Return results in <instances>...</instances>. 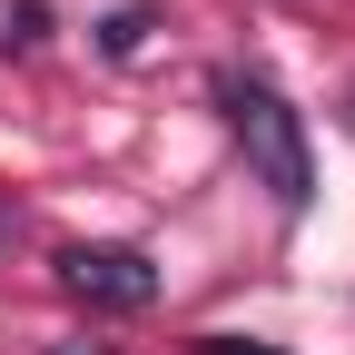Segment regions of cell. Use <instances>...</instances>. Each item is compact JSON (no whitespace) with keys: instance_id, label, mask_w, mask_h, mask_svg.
<instances>
[{"instance_id":"obj_1","label":"cell","mask_w":355,"mask_h":355,"mask_svg":"<svg viewBox=\"0 0 355 355\" xmlns=\"http://www.w3.org/2000/svg\"><path fill=\"white\" fill-rule=\"evenodd\" d=\"M217 109H227V128H237L247 168L266 178V198H277L286 217H306V198H316V148H306V119H296L266 79H247V69L217 79Z\"/></svg>"},{"instance_id":"obj_3","label":"cell","mask_w":355,"mask_h":355,"mask_svg":"<svg viewBox=\"0 0 355 355\" xmlns=\"http://www.w3.org/2000/svg\"><path fill=\"white\" fill-rule=\"evenodd\" d=\"M0 40H10V50H40V40H50V0H10V10H0Z\"/></svg>"},{"instance_id":"obj_5","label":"cell","mask_w":355,"mask_h":355,"mask_svg":"<svg viewBox=\"0 0 355 355\" xmlns=\"http://www.w3.org/2000/svg\"><path fill=\"white\" fill-rule=\"evenodd\" d=\"M188 355H286V345H266V336H198Z\"/></svg>"},{"instance_id":"obj_4","label":"cell","mask_w":355,"mask_h":355,"mask_svg":"<svg viewBox=\"0 0 355 355\" xmlns=\"http://www.w3.org/2000/svg\"><path fill=\"white\" fill-rule=\"evenodd\" d=\"M99 50H109V60H139V50H148V10H109V20H99Z\"/></svg>"},{"instance_id":"obj_2","label":"cell","mask_w":355,"mask_h":355,"mask_svg":"<svg viewBox=\"0 0 355 355\" xmlns=\"http://www.w3.org/2000/svg\"><path fill=\"white\" fill-rule=\"evenodd\" d=\"M60 286L79 306H99V316H148V306H158V257L148 247H119V237L60 247Z\"/></svg>"}]
</instances>
